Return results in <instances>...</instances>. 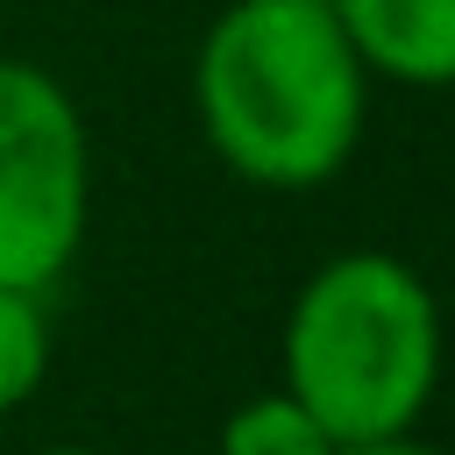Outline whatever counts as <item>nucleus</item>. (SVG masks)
I'll list each match as a JSON object with an SVG mask.
<instances>
[{
    "label": "nucleus",
    "instance_id": "1",
    "mask_svg": "<svg viewBox=\"0 0 455 455\" xmlns=\"http://www.w3.org/2000/svg\"><path fill=\"white\" fill-rule=\"evenodd\" d=\"M363 57L327 0H235L192 64L213 156L270 192L327 185L363 135Z\"/></svg>",
    "mask_w": 455,
    "mask_h": 455
},
{
    "label": "nucleus",
    "instance_id": "2",
    "mask_svg": "<svg viewBox=\"0 0 455 455\" xmlns=\"http://www.w3.org/2000/svg\"><path fill=\"white\" fill-rule=\"evenodd\" d=\"M441 377V306L427 277L384 249L320 263L284 320V391L341 441H398Z\"/></svg>",
    "mask_w": 455,
    "mask_h": 455
},
{
    "label": "nucleus",
    "instance_id": "3",
    "mask_svg": "<svg viewBox=\"0 0 455 455\" xmlns=\"http://www.w3.org/2000/svg\"><path fill=\"white\" fill-rule=\"evenodd\" d=\"M92 156L71 92L21 57H0V284L50 291L85 242Z\"/></svg>",
    "mask_w": 455,
    "mask_h": 455
},
{
    "label": "nucleus",
    "instance_id": "4",
    "mask_svg": "<svg viewBox=\"0 0 455 455\" xmlns=\"http://www.w3.org/2000/svg\"><path fill=\"white\" fill-rule=\"evenodd\" d=\"M363 71L398 85H455V0H327Z\"/></svg>",
    "mask_w": 455,
    "mask_h": 455
},
{
    "label": "nucleus",
    "instance_id": "5",
    "mask_svg": "<svg viewBox=\"0 0 455 455\" xmlns=\"http://www.w3.org/2000/svg\"><path fill=\"white\" fill-rule=\"evenodd\" d=\"M220 455H341V441L291 391H263V398H249V405L228 412Z\"/></svg>",
    "mask_w": 455,
    "mask_h": 455
},
{
    "label": "nucleus",
    "instance_id": "6",
    "mask_svg": "<svg viewBox=\"0 0 455 455\" xmlns=\"http://www.w3.org/2000/svg\"><path fill=\"white\" fill-rule=\"evenodd\" d=\"M50 370V313L43 291L0 284V412H14Z\"/></svg>",
    "mask_w": 455,
    "mask_h": 455
},
{
    "label": "nucleus",
    "instance_id": "7",
    "mask_svg": "<svg viewBox=\"0 0 455 455\" xmlns=\"http://www.w3.org/2000/svg\"><path fill=\"white\" fill-rule=\"evenodd\" d=\"M341 455H441V448H419L412 434H398V441H363V448H341Z\"/></svg>",
    "mask_w": 455,
    "mask_h": 455
},
{
    "label": "nucleus",
    "instance_id": "8",
    "mask_svg": "<svg viewBox=\"0 0 455 455\" xmlns=\"http://www.w3.org/2000/svg\"><path fill=\"white\" fill-rule=\"evenodd\" d=\"M43 455H100V448H43Z\"/></svg>",
    "mask_w": 455,
    "mask_h": 455
}]
</instances>
